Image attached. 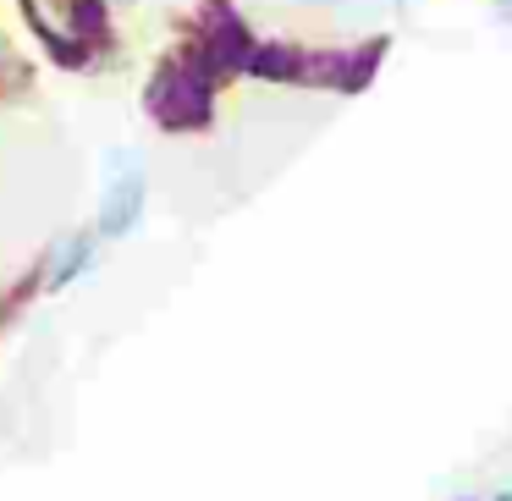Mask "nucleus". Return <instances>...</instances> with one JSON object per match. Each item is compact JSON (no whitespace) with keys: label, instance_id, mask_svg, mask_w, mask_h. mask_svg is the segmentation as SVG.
<instances>
[{"label":"nucleus","instance_id":"f257e3e1","mask_svg":"<svg viewBox=\"0 0 512 501\" xmlns=\"http://www.w3.org/2000/svg\"><path fill=\"white\" fill-rule=\"evenodd\" d=\"M111 188H105V210H100V232L105 237H122V232H133V221H138V210H144V177H138V166H133V155H116L111 160Z\"/></svg>","mask_w":512,"mask_h":501},{"label":"nucleus","instance_id":"f03ea898","mask_svg":"<svg viewBox=\"0 0 512 501\" xmlns=\"http://www.w3.org/2000/svg\"><path fill=\"white\" fill-rule=\"evenodd\" d=\"M89 254H94V237H67V243L56 248V259H50V281H56V287H67V281L89 265Z\"/></svg>","mask_w":512,"mask_h":501},{"label":"nucleus","instance_id":"7ed1b4c3","mask_svg":"<svg viewBox=\"0 0 512 501\" xmlns=\"http://www.w3.org/2000/svg\"><path fill=\"white\" fill-rule=\"evenodd\" d=\"M501 12H507V17H512V0H501Z\"/></svg>","mask_w":512,"mask_h":501},{"label":"nucleus","instance_id":"20e7f679","mask_svg":"<svg viewBox=\"0 0 512 501\" xmlns=\"http://www.w3.org/2000/svg\"><path fill=\"white\" fill-rule=\"evenodd\" d=\"M303 6H320V0H303Z\"/></svg>","mask_w":512,"mask_h":501},{"label":"nucleus","instance_id":"39448f33","mask_svg":"<svg viewBox=\"0 0 512 501\" xmlns=\"http://www.w3.org/2000/svg\"><path fill=\"white\" fill-rule=\"evenodd\" d=\"M496 501H512V496H496Z\"/></svg>","mask_w":512,"mask_h":501}]
</instances>
